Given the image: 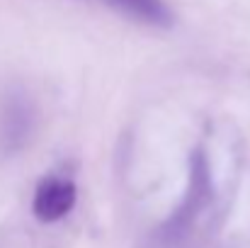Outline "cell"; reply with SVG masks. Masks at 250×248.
<instances>
[{
	"instance_id": "obj_1",
	"label": "cell",
	"mask_w": 250,
	"mask_h": 248,
	"mask_svg": "<svg viewBox=\"0 0 250 248\" xmlns=\"http://www.w3.org/2000/svg\"><path fill=\"white\" fill-rule=\"evenodd\" d=\"M211 163H209V154L197 146L189 156V180H187V192L185 200L180 202V207L163 222V226L158 229V241L166 246H175L180 241H185L199 214L209 207L211 202Z\"/></svg>"
},
{
	"instance_id": "obj_2",
	"label": "cell",
	"mask_w": 250,
	"mask_h": 248,
	"mask_svg": "<svg viewBox=\"0 0 250 248\" xmlns=\"http://www.w3.org/2000/svg\"><path fill=\"white\" fill-rule=\"evenodd\" d=\"M37 129V105L32 95L20 88L10 85L0 92V154L17 156L22 154Z\"/></svg>"
},
{
	"instance_id": "obj_3",
	"label": "cell",
	"mask_w": 250,
	"mask_h": 248,
	"mask_svg": "<svg viewBox=\"0 0 250 248\" xmlns=\"http://www.w3.org/2000/svg\"><path fill=\"white\" fill-rule=\"evenodd\" d=\"M78 204V187L66 175H46L37 182L32 195V214L42 224L66 219Z\"/></svg>"
},
{
	"instance_id": "obj_4",
	"label": "cell",
	"mask_w": 250,
	"mask_h": 248,
	"mask_svg": "<svg viewBox=\"0 0 250 248\" xmlns=\"http://www.w3.org/2000/svg\"><path fill=\"white\" fill-rule=\"evenodd\" d=\"M112 10L151 27H170L172 12L163 0H104Z\"/></svg>"
}]
</instances>
